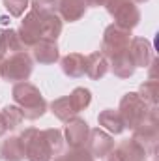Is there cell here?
Wrapping results in <instances>:
<instances>
[{"mask_svg":"<svg viewBox=\"0 0 159 161\" xmlns=\"http://www.w3.org/2000/svg\"><path fill=\"white\" fill-rule=\"evenodd\" d=\"M2 2H4V8L9 11V15L21 17L25 13V9L28 8V2L30 0H2Z\"/></svg>","mask_w":159,"mask_h":161,"instance_id":"cell-27","label":"cell"},{"mask_svg":"<svg viewBox=\"0 0 159 161\" xmlns=\"http://www.w3.org/2000/svg\"><path fill=\"white\" fill-rule=\"evenodd\" d=\"M32 9L38 13H58L56 0H32Z\"/></svg>","mask_w":159,"mask_h":161,"instance_id":"cell-28","label":"cell"},{"mask_svg":"<svg viewBox=\"0 0 159 161\" xmlns=\"http://www.w3.org/2000/svg\"><path fill=\"white\" fill-rule=\"evenodd\" d=\"M0 116H2L4 125H6V131L8 129H17L21 125V122L25 120V116H23V113L17 105H6L0 111Z\"/></svg>","mask_w":159,"mask_h":161,"instance_id":"cell-24","label":"cell"},{"mask_svg":"<svg viewBox=\"0 0 159 161\" xmlns=\"http://www.w3.org/2000/svg\"><path fill=\"white\" fill-rule=\"evenodd\" d=\"M135 68H148L154 60V47L152 41L146 38H131L129 49H127Z\"/></svg>","mask_w":159,"mask_h":161,"instance_id":"cell-12","label":"cell"},{"mask_svg":"<svg viewBox=\"0 0 159 161\" xmlns=\"http://www.w3.org/2000/svg\"><path fill=\"white\" fill-rule=\"evenodd\" d=\"M135 2H139V4H142V2H148V0H135Z\"/></svg>","mask_w":159,"mask_h":161,"instance_id":"cell-31","label":"cell"},{"mask_svg":"<svg viewBox=\"0 0 159 161\" xmlns=\"http://www.w3.org/2000/svg\"><path fill=\"white\" fill-rule=\"evenodd\" d=\"M60 66H62L64 75H68L71 79L82 77L84 69H86V56H82L79 53H69L60 60Z\"/></svg>","mask_w":159,"mask_h":161,"instance_id":"cell-17","label":"cell"},{"mask_svg":"<svg viewBox=\"0 0 159 161\" xmlns=\"http://www.w3.org/2000/svg\"><path fill=\"white\" fill-rule=\"evenodd\" d=\"M97 124H99L101 129H105V131L111 133V135H120V133L125 129L120 113L114 111V109H105V111H101L99 116H97Z\"/></svg>","mask_w":159,"mask_h":161,"instance_id":"cell-18","label":"cell"},{"mask_svg":"<svg viewBox=\"0 0 159 161\" xmlns=\"http://www.w3.org/2000/svg\"><path fill=\"white\" fill-rule=\"evenodd\" d=\"M148 152L135 141V139H127L122 141L118 146H114L107 156V161H146Z\"/></svg>","mask_w":159,"mask_h":161,"instance_id":"cell-8","label":"cell"},{"mask_svg":"<svg viewBox=\"0 0 159 161\" xmlns=\"http://www.w3.org/2000/svg\"><path fill=\"white\" fill-rule=\"evenodd\" d=\"M146 152L148 156L157 154V142H159V118H157V107L150 111V116L142 122L139 127L133 129V137Z\"/></svg>","mask_w":159,"mask_h":161,"instance_id":"cell-7","label":"cell"},{"mask_svg":"<svg viewBox=\"0 0 159 161\" xmlns=\"http://www.w3.org/2000/svg\"><path fill=\"white\" fill-rule=\"evenodd\" d=\"M19 40L23 41L25 47H34L40 40H43L41 36V15L38 11L30 9L25 19L21 21V26H19Z\"/></svg>","mask_w":159,"mask_h":161,"instance_id":"cell-9","label":"cell"},{"mask_svg":"<svg viewBox=\"0 0 159 161\" xmlns=\"http://www.w3.org/2000/svg\"><path fill=\"white\" fill-rule=\"evenodd\" d=\"M105 8L109 15L114 19V25H118L122 28L133 30L140 23V11L135 0H107Z\"/></svg>","mask_w":159,"mask_h":161,"instance_id":"cell-5","label":"cell"},{"mask_svg":"<svg viewBox=\"0 0 159 161\" xmlns=\"http://www.w3.org/2000/svg\"><path fill=\"white\" fill-rule=\"evenodd\" d=\"M88 148V152L94 156V158H105L112 148H114V141H112V135L107 133L105 129L101 127H96V129H90L88 133V141L84 144Z\"/></svg>","mask_w":159,"mask_h":161,"instance_id":"cell-10","label":"cell"},{"mask_svg":"<svg viewBox=\"0 0 159 161\" xmlns=\"http://www.w3.org/2000/svg\"><path fill=\"white\" fill-rule=\"evenodd\" d=\"M6 133V125H4V122H2V116H0V137Z\"/></svg>","mask_w":159,"mask_h":161,"instance_id":"cell-30","label":"cell"},{"mask_svg":"<svg viewBox=\"0 0 159 161\" xmlns=\"http://www.w3.org/2000/svg\"><path fill=\"white\" fill-rule=\"evenodd\" d=\"M86 2L84 0H56V11L62 17V21L75 23L84 17L86 13Z\"/></svg>","mask_w":159,"mask_h":161,"instance_id":"cell-13","label":"cell"},{"mask_svg":"<svg viewBox=\"0 0 159 161\" xmlns=\"http://www.w3.org/2000/svg\"><path fill=\"white\" fill-rule=\"evenodd\" d=\"M15 105L21 109L23 116L26 120H38L47 113V101L38 90V86L30 82H17L11 90Z\"/></svg>","mask_w":159,"mask_h":161,"instance_id":"cell-2","label":"cell"},{"mask_svg":"<svg viewBox=\"0 0 159 161\" xmlns=\"http://www.w3.org/2000/svg\"><path fill=\"white\" fill-rule=\"evenodd\" d=\"M86 6H92V8H99V6H105L107 0H84Z\"/></svg>","mask_w":159,"mask_h":161,"instance_id":"cell-29","label":"cell"},{"mask_svg":"<svg viewBox=\"0 0 159 161\" xmlns=\"http://www.w3.org/2000/svg\"><path fill=\"white\" fill-rule=\"evenodd\" d=\"M0 156L4 161H23L25 159V146L21 137H8L0 146Z\"/></svg>","mask_w":159,"mask_h":161,"instance_id":"cell-20","label":"cell"},{"mask_svg":"<svg viewBox=\"0 0 159 161\" xmlns=\"http://www.w3.org/2000/svg\"><path fill=\"white\" fill-rule=\"evenodd\" d=\"M109 69L120 77V79H129L133 73H135V64H133V60H131V56H129V53H123V54H118V56H114V58H111L109 60Z\"/></svg>","mask_w":159,"mask_h":161,"instance_id":"cell-21","label":"cell"},{"mask_svg":"<svg viewBox=\"0 0 159 161\" xmlns=\"http://www.w3.org/2000/svg\"><path fill=\"white\" fill-rule=\"evenodd\" d=\"M34 62L26 51L4 56L0 62V77L8 82H25L32 75Z\"/></svg>","mask_w":159,"mask_h":161,"instance_id":"cell-3","label":"cell"},{"mask_svg":"<svg viewBox=\"0 0 159 161\" xmlns=\"http://www.w3.org/2000/svg\"><path fill=\"white\" fill-rule=\"evenodd\" d=\"M84 73L92 80L103 79L109 73V58L101 51H96V53L88 54L86 56V69H84Z\"/></svg>","mask_w":159,"mask_h":161,"instance_id":"cell-15","label":"cell"},{"mask_svg":"<svg viewBox=\"0 0 159 161\" xmlns=\"http://www.w3.org/2000/svg\"><path fill=\"white\" fill-rule=\"evenodd\" d=\"M21 51H25V45L19 40V34L11 28H0V56L4 58Z\"/></svg>","mask_w":159,"mask_h":161,"instance_id":"cell-16","label":"cell"},{"mask_svg":"<svg viewBox=\"0 0 159 161\" xmlns=\"http://www.w3.org/2000/svg\"><path fill=\"white\" fill-rule=\"evenodd\" d=\"M49 107H51V113L62 122H68V120H71L73 116H77V113H75V109H73V105L69 101V96L56 97Z\"/></svg>","mask_w":159,"mask_h":161,"instance_id":"cell-22","label":"cell"},{"mask_svg":"<svg viewBox=\"0 0 159 161\" xmlns=\"http://www.w3.org/2000/svg\"><path fill=\"white\" fill-rule=\"evenodd\" d=\"M0 62H2V56H0Z\"/></svg>","mask_w":159,"mask_h":161,"instance_id":"cell-32","label":"cell"},{"mask_svg":"<svg viewBox=\"0 0 159 161\" xmlns=\"http://www.w3.org/2000/svg\"><path fill=\"white\" fill-rule=\"evenodd\" d=\"M88 133H90L88 122L79 116H73L71 120L66 122V129H64L66 139L64 141L69 144V148H82L88 141Z\"/></svg>","mask_w":159,"mask_h":161,"instance_id":"cell-11","label":"cell"},{"mask_svg":"<svg viewBox=\"0 0 159 161\" xmlns=\"http://www.w3.org/2000/svg\"><path fill=\"white\" fill-rule=\"evenodd\" d=\"M131 30L122 28L118 25H109L103 32V41H101V53L111 60L118 54L127 53L129 43H131Z\"/></svg>","mask_w":159,"mask_h":161,"instance_id":"cell-6","label":"cell"},{"mask_svg":"<svg viewBox=\"0 0 159 161\" xmlns=\"http://www.w3.org/2000/svg\"><path fill=\"white\" fill-rule=\"evenodd\" d=\"M69 101H71L75 113L79 114L80 111H84V109L92 103V92H90L88 88H84V86H79V88H75V90L69 94Z\"/></svg>","mask_w":159,"mask_h":161,"instance_id":"cell-25","label":"cell"},{"mask_svg":"<svg viewBox=\"0 0 159 161\" xmlns=\"http://www.w3.org/2000/svg\"><path fill=\"white\" fill-rule=\"evenodd\" d=\"M21 141L25 146V158L28 161H51L62 152L64 137L56 127L36 129L28 127L21 133Z\"/></svg>","mask_w":159,"mask_h":161,"instance_id":"cell-1","label":"cell"},{"mask_svg":"<svg viewBox=\"0 0 159 161\" xmlns=\"http://www.w3.org/2000/svg\"><path fill=\"white\" fill-rule=\"evenodd\" d=\"M41 15V36L43 40H58L62 34V17L58 13H40Z\"/></svg>","mask_w":159,"mask_h":161,"instance_id":"cell-19","label":"cell"},{"mask_svg":"<svg viewBox=\"0 0 159 161\" xmlns=\"http://www.w3.org/2000/svg\"><path fill=\"white\" fill-rule=\"evenodd\" d=\"M32 56L40 64H54L60 58V51L54 40H40L32 47Z\"/></svg>","mask_w":159,"mask_h":161,"instance_id":"cell-14","label":"cell"},{"mask_svg":"<svg viewBox=\"0 0 159 161\" xmlns=\"http://www.w3.org/2000/svg\"><path fill=\"white\" fill-rule=\"evenodd\" d=\"M140 97H142V101L146 103V105H150V107H157V101H159V82L157 79H150V80H144L142 84H140V88H139V92H137Z\"/></svg>","mask_w":159,"mask_h":161,"instance_id":"cell-23","label":"cell"},{"mask_svg":"<svg viewBox=\"0 0 159 161\" xmlns=\"http://www.w3.org/2000/svg\"><path fill=\"white\" fill-rule=\"evenodd\" d=\"M152 109L154 107L146 105L137 92H127L120 99L118 113H120V116H122V120H123V125L133 131L135 127H139L142 122L150 116Z\"/></svg>","mask_w":159,"mask_h":161,"instance_id":"cell-4","label":"cell"},{"mask_svg":"<svg viewBox=\"0 0 159 161\" xmlns=\"http://www.w3.org/2000/svg\"><path fill=\"white\" fill-rule=\"evenodd\" d=\"M54 161H96V158L88 152L86 146H82V148H69L68 152H60Z\"/></svg>","mask_w":159,"mask_h":161,"instance_id":"cell-26","label":"cell"}]
</instances>
